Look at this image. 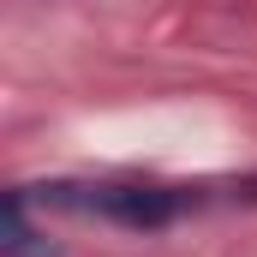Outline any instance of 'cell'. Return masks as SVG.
Returning a JSON list of instances; mask_svg holds the SVG:
<instances>
[{"mask_svg": "<svg viewBox=\"0 0 257 257\" xmlns=\"http://www.w3.org/2000/svg\"><path fill=\"white\" fill-rule=\"evenodd\" d=\"M42 209H72V215H102L114 227H132V233H156V227H174L180 215H192L209 203L203 186H156V180H114V186H72V180H54V186H36L24 192Z\"/></svg>", "mask_w": 257, "mask_h": 257, "instance_id": "6da1fadb", "label": "cell"}, {"mask_svg": "<svg viewBox=\"0 0 257 257\" xmlns=\"http://www.w3.org/2000/svg\"><path fill=\"white\" fill-rule=\"evenodd\" d=\"M24 209H30L24 186H18V192H6V215H0V251H6V257H54V245H42V233L24 221Z\"/></svg>", "mask_w": 257, "mask_h": 257, "instance_id": "7a4b0ae2", "label": "cell"}]
</instances>
